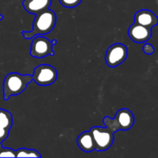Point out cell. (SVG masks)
Instances as JSON below:
<instances>
[{
	"instance_id": "6da1fadb",
	"label": "cell",
	"mask_w": 158,
	"mask_h": 158,
	"mask_svg": "<svg viewBox=\"0 0 158 158\" xmlns=\"http://www.w3.org/2000/svg\"><path fill=\"white\" fill-rule=\"evenodd\" d=\"M33 21L32 29L29 32L22 31L23 36L27 40H30L36 35H43L49 33L55 27L56 23V15L53 11L46 9L43 12L35 15Z\"/></svg>"
},
{
	"instance_id": "7a4b0ae2",
	"label": "cell",
	"mask_w": 158,
	"mask_h": 158,
	"mask_svg": "<svg viewBox=\"0 0 158 158\" xmlns=\"http://www.w3.org/2000/svg\"><path fill=\"white\" fill-rule=\"evenodd\" d=\"M32 81L31 75H23L18 73H10L5 77L3 82V98L8 100L10 97L22 94Z\"/></svg>"
},
{
	"instance_id": "3957f363",
	"label": "cell",
	"mask_w": 158,
	"mask_h": 158,
	"mask_svg": "<svg viewBox=\"0 0 158 158\" xmlns=\"http://www.w3.org/2000/svg\"><path fill=\"white\" fill-rule=\"evenodd\" d=\"M103 123L114 134L119 131H128L134 123V114L129 109H120L117 111L114 118L105 117Z\"/></svg>"
},
{
	"instance_id": "277c9868",
	"label": "cell",
	"mask_w": 158,
	"mask_h": 158,
	"mask_svg": "<svg viewBox=\"0 0 158 158\" xmlns=\"http://www.w3.org/2000/svg\"><path fill=\"white\" fill-rule=\"evenodd\" d=\"M89 131L94 138L95 150L98 151H104L112 146L114 135V133L109 129L102 127H94Z\"/></svg>"
},
{
	"instance_id": "5b68a950",
	"label": "cell",
	"mask_w": 158,
	"mask_h": 158,
	"mask_svg": "<svg viewBox=\"0 0 158 158\" xmlns=\"http://www.w3.org/2000/svg\"><path fill=\"white\" fill-rule=\"evenodd\" d=\"M32 77V80L40 86H49L56 80L57 71L50 65L42 64L34 69Z\"/></svg>"
},
{
	"instance_id": "8992f818",
	"label": "cell",
	"mask_w": 158,
	"mask_h": 158,
	"mask_svg": "<svg viewBox=\"0 0 158 158\" xmlns=\"http://www.w3.org/2000/svg\"><path fill=\"white\" fill-rule=\"evenodd\" d=\"M127 54L128 50L126 46L122 43H115L106 50L105 61L110 67H117L125 61Z\"/></svg>"
},
{
	"instance_id": "52a82bcc",
	"label": "cell",
	"mask_w": 158,
	"mask_h": 158,
	"mask_svg": "<svg viewBox=\"0 0 158 158\" xmlns=\"http://www.w3.org/2000/svg\"><path fill=\"white\" fill-rule=\"evenodd\" d=\"M31 43L30 55L34 58L40 59L47 56L54 55L52 50V43L49 39L42 35H36L33 37Z\"/></svg>"
},
{
	"instance_id": "ba28073f",
	"label": "cell",
	"mask_w": 158,
	"mask_h": 158,
	"mask_svg": "<svg viewBox=\"0 0 158 158\" xmlns=\"http://www.w3.org/2000/svg\"><path fill=\"white\" fill-rule=\"evenodd\" d=\"M128 35L134 43H143L149 40L152 35V30L151 29L134 23L129 27Z\"/></svg>"
},
{
	"instance_id": "9c48e42d",
	"label": "cell",
	"mask_w": 158,
	"mask_h": 158,
	"mask_svg": "<svg viewBox=\"0 0 158 158\" xmlns=\"http://www.w3.org/2000/svg\"><path fill=\"white\" fill-rule=\"evenodd\" d=\"M135 23L140 24L149 29H152L157 26L158 23L157 17L152 11L148 9H141L135 13L134 15Z\"/></svg>"
},
{
	"instance_id": "30bf717a",
	"label": "cell",
	"mask_w": 158,
	"mask_h": 158,
	"mask_svg": "<svg viewBox=\"0 0 158 158\" xmlns=\"http://www.w3.org/2000/svg\"><path fill=\"white\" fill-rule=\"evenodd\" d=\"M52 0H24L23 6L26 12L37 15L49 8Z\"/></svg>"
},
{
	"instance_id": "8fae6325",
	"label": "cell",
	"mask_w": 158,
	"mask_h": 158,
	"mask_svg": "<svg viewBox=\"0 0 158 158\" xmlns=\"http://www.w3.org/2000/svg\"><path fill=\"white\" fill-rule=\"evenodd\" d=\"M77 143L79 148L86 153H90L95 150L94 138L89 131L82 133L77 138Z\"/></svg>"
},
{
	"instance_id": "7c38bea8",
	"label": "cell",
	"mask_w": 158,
	"mask_h": 158,
	"mask_svg": "<svg viewBox=\"0 0 158 158\" xmlns=\"http://www.w3.org/2000/svg\"><path fill=\"white\" fill-rule=\"evenodd\" d=\"M12 125V114L6 110L0 109V127L10 130Z\"/></svg>"
},
{
	"instance_id": "4fadbf2b",
	"label": "cell",
	"mask_w": 158,
	"mask_h": 158,
	"mask_svg": "<svg viewBox=\"0 0 158 158\" xmlns=\"http://www.w3.org/2000/svg\"><path fill=\"white\" fill-rule=\"evenodd\" d=\"M42 155L33 149L19 148L15 151V157H41Z\"/></svg>"
},
{
	"instance_id": "5bb4252c",
	"label": "cell",
	"mask_w": 158,
	"mask_h": 158,
	"mask_svg": "<svg viewBox=\"0 0 158 158\" xmlns=\"http://www.w3.org/2000/svg\"><path fill=\"white\" fill-rule=\"evenodd\" d=\"M82 0H60V2L66 8H74L81 3Z\"/></svg>"
},
{
	"instance_id": "9a60e30c",
	"label": "cell",
	"mask_w": 158,
	"mask_h": 158,
	"mask_svg": "<svg viewBox=\"0 0 158 158\" xmlns=\"http://www.w3.org/2000/svg\"><path fill=\"white\" fill-rule=\"evenodd\" d=\"M0 157H15V151L10 148H3L0 151Z\"/></svg>"
},
{
	"instance_id": "2e32d148",
	"label": "cell",
	"mask_w": 158,
	"mask_h": 158,
	"mask_svg": "<svg viewBox=\"0 0 158 158\" xmlns=\"http://www.w3.org/2000/svg\"><path fill=\"white\" fill-rule=\"evenodd\" d=\"M143 50L144 52V53L148 54V55H151L154 52V47L151 44L149 43H145L143 45Z\"/></svg>"
},
{
	"instance_id": "e0dca14e",
	"label": "cell",
	"mask_w": 158,
	"mask_h": 158,
	"mask_svg": "<svg viewBox=\"0 0 158 158\" xmlns=\"http://www.w3.org/2000/svg\"><path fill=\"white\" fill-rule=\"evenodd\" d=\"M9 130L0 127V142L3 141L7 138L8 136H9Z\"/></svg>"
},
{
	"instance_id": "ac0fdd59",
	"label": "cell",
	"mask_w": 158,
	"mask_h": 158,
	"mask_svg": "<svg viewBox=\"0 0 158 158\" xmlns=\"http://www.w3.org/2000/svg\"><path fill=\"white\" fill-rule=\"evenodd\" d=\"M56 43V40H54L53 42H52V46H54V45H55Z\"/></svg>"
},
{
	"instance_id": "d6986e66",
	"label": "cell",
	"mask_w": 158,
	"mask_h": 158,
	"mask_svg": "<svg viewBox=\"0 0 158 158\" xmlns=\"http://www.w3.org/2000/svg\"><path fill=\"white\" fill-rule=\"evenodd\" d=\"M2 18H3V17H2V15H0V20H1L2 19Z\"/></svg>"
}]
</instances>
